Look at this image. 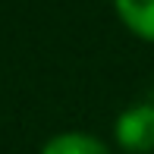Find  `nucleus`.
Masks as SVG:
<instances>
[{
	"label": "nucleus",
	"mask_w": 154,
	"mask_h": 154,
	"mask_svg": "<svg viewBox=\"0 0 154 154\" xmlns=\"http://www.w3.org/2000/svg\"><path fill=\"white\" fill-rule=\"evenodd\" d=\"M116 142L132 154L154 151V104H135L116 120Z\"/></svg>",
	"instance_id": "nucleus-1"
},
{
	"label": "nucleus",
	"mask_w": 154,
	"mask_h": 154,
	"mask_svg": "<svg viewBox=\"0 0 154 154\" xmlns=\"http://www.w3.org/2000/svg\"><path fill=\"white\" fill-rule=\"evenodd\" d=\"M116 16L138 38L154 41V0H113Z\"/></svg>",
	"instance_id": "nucleus-2"
},
{
	"label": "nucleus",
	"mask_w": 154,
	"mask_h": 154,
	"mask_svg": "<svg viewBox=\"0 0 154 154\" xmlns=\"http://www.w3.org/2000/svg\"><path fill=\"white\" fill-rule=\"evenodd\" d=\"M41 154H110V148L104 142H97L91 135H82V132H66L57 135L41 148Z\"/></svg>",
	"instance_id": "nucleus-3"
}]
</instances>
